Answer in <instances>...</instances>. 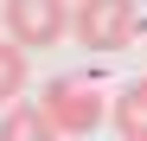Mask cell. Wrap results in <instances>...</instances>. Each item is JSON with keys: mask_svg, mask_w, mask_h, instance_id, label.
<instances>
[{"mask_svg": "<svg viewBox=\"0 0 147 141\" xmlns=\"http://www.w3.org/2000/svg\"><path fill=\"white\" fill-rule=\"evenodd\" d=\"M0 19H7V32L19 45H32V52H45V45H58L70 32V7L64 0H7Z\"/></svg>", "mask_w": 147, "mask_h": 141, "instance_id": "cell-3", "label": "cell"}, {"mask_svg": "<svg viewBox=\"0 0 147 141\" xmlns=\"http://www.w3.org/2000/svg\"><path fill=\"white\" fill-rule=\"evenodd\" d=\"M134 32H141L134 0H77V13H70V39L83 52H121V45H134Z\"/></svg>", "mask_w": 147, "mask_h": 141, "instance_id": "cell-1", "label": "cell"}, {"mask_svg": "<svg viewBox=\"0 0 147 141\" xmlns=\"http://www.w3.org/2000/svg\"><path fill=\"white\" fill-rule=\"evenodd\" d=\"M0 135H7V141H45V135H58L51 128V109H45V103H7V115H0Z\"/></svg>", "mask_w": 147, "mask_h": 141, "instance_id": "cell-5", "label": "cell"}, {"mask_svg": "<svg viewBox=\"0 0 147 141\" xmlns=\"http://www.w3.org/2000/svg\"><path fill=\"white\" fill-rule=\"evenodd\" d=\"M109 122H115V135L147 141V77H134V83H121V90H115V103H109Z\"/></svg>", "mask_w": 147, "mask_h": 141, "instance_id": "cell-4", "label": "cell"}, {"mask_svg": "<svg viewBox=\"0 0 147 141\" xmlns=\"http://www.w3.org/2000/svg\"><path fill=\"white\" fill-rule=\"evenodd\" d=\"M19 90H26V45L7 32V39H0V109H7Z\"/></svg>", "mask_w": 147, "mask_h": 141, "instance_id": "cell-6", "label": "cell"}, {"mask_svg": "<svg viewBox=\"0 0 147 141\" xmlns=\"http://www.w3.org/2000/svg\"><path fill=\"white\" fill-rule=\"evenodd\" d=\"M38 103L51 109V128L58 135H90V128H102V115H109V96L90 77H51Z\"/></svg>", "mask_w": 147, "mask_h": 141, "instance_id": "cell-2", "label": "cell"}]
</instances>
